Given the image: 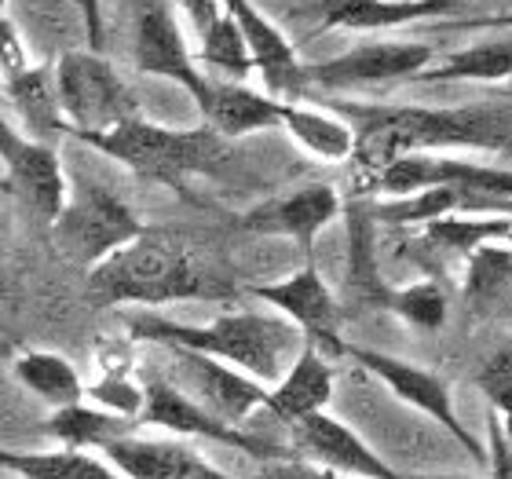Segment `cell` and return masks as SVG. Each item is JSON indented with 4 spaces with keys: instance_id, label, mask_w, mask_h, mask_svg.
Wrapping results in <instances>:
<instances>
[{
    "instance_id": "obj_3",
    "label": "cell",
    "mask_w": 512,
    "mask_h": 479,
    "mask_svg": "<svg viewBox=\"0 0 512 479\" xmlns=\"http://www.w3.org/2000/svg\"><path fill=\"white\" fill-rule=\"evenodd\" d=\"M125 330L139 344L187 348V352L209 355V359L260 381L264 388H271L304 348L297 326L275 311H231V315L224 311L202 326L172 322L158 311H132V315H125Z\"/></svg>"
},
{
    "instance_id": "obj_21",
    "label": "cell",
    "mask_w": 512,
    "mask_h": 479,
    "mask_svg": "<svg viewBox=\"0 0 512 479\" xmlns=\"http://www.w3.org/2000/svg\"><path fill=\"white\" fill-rule=\"evenodd\" d=\"M220 4H224V11L235 19L238 33H242V44H246V52H249V63H253V70H260L264 85L271 88V92H289L293 74H297V66H300L293 41L278 30L275 22L267 19L264 11L256 8L253 0H220ZM271 92H267V96H271Z\"/></svg>"
},
{
    "instance_id": "obj_42",
    "label": "cell",
    "mask_w": 512,
    "mask_h": 479,
    "mask_svg": "<svg viewBox=\"0 0 512 479\" xmlns=\"http://www.w3.org/2000/svg\"><path fill=\"white\" fill-rule=\"evenodd\" d=\"M0 293H4V256H0Z\"/></svg>"
},
{
    "instance_id": "obj_31",
    "label": "cell",
    "mask_w": 512,
    "mask_h": 479,
    "mask_svg": "<svg viewBox=\"0 0 512 479\" xmlns=\"http://www.w3.org/2000/svg\"><path fill=\"white\" fill-rule=\"evenodd\" d=\"M509 235V216H447V220H432L421 227V238L428 245L458 256H469L472 249L487 242H509Z\"/></svg>"
},
{
    "instance_id": "obj_7",
    "label": "cell",
    "mask_w": 512,
    "mask_h": 479,
    "mask_svg": "<svg viewBox=\"0 0 512 479\" xmlns=\"http://www.w3.org/2000/svg\"><path fill=\"white\" fill-rule=\"evenodd\" d=\"M436 59V44L425 41H363L326 63L297 66L289 92H341V88H377L414 81Z\"/></svg>"
},
{
    "instance_id": "obj_17",
    "label": "cell",
    "mask_w": 512,
    "mask_h": 479,
    "mask_svg": "<svg viewBox=\"0 0 512 479\" xmlns=\"http://www.w3.org/2000/svg\"><path fill=\"white\" fill-rule=\"evenodd\" d=\"M99 458L125 479H235L216 472L187 443H176V439H143L136 432L110 439L107 447L99 450Z\"/></svg>"
},
{
    "instance_id": "obj_33",
    "label": "cell",
    "mask_w": 512,
    "mask_h": 479,
    "mask_svg": "<svg viewBox=\"0 0 512 479\" xmlns=\"http://www.w3.org/2000/svg\"><path fill=\"white\" fill-rule=\"evenodd\" d=\"M85 395L99 410H107V414L139 421V410H143V384L132 381L128 366H107V373H103L96 384H85Z\"/></svg>"
},
{
    "instance_id": "obj_1",
    "label": "cell",
    "mask_w": 512,
    "mask_h": 479,
    "mask_svg": "<svg viewBox=\"0 0 512 479\" xmlns=\"http://www.w3.org/2000/svg\"><path fill=\"white\" fill-rule=\"evenodd\" d=\"M355 132L352 165L359 183L399 154L425 150H487L505 154L512 136L509 103L476 99L465 107H410V103H330Z\"/></svg>"
},
{
    "instance_id": "obj_41",
    "label": "cell",
    "mask_w": 512,
    "mask_h": 479,
    "mask_svg": "<svg viewBox=\"0 0 512 479\" xmlns=\"http://www.w3.org/2000/svg\"><path fill=\"white\" fill-rule=\"evenodd\" d=\"M406 479H469V476H406Z\"/></svg>"
},
{
    "instance_id": "obj_32",
    "label": "cell",
    "mask_w": 512,
    "mask_h": 479,
    "mask_svg": "<svg viewBox=\"0 0 512 479\" xmlns=\"http://www.w3.org/2000/svg\"><path fill=\"white\" fill-rule=\"evenodd\" d=\"M377 308L399 315V319H403L406 326H414V330L436 333V330H443V322H447V315H450V300H447V289L439 286L436 278H421L414 286L381 293Z\"/></svg>"
},
{
    "instance_id": "obj_5",
    "label": "cell",
    "mask_w": 512,
    "mask_h": 479,
    "mask_svg": "<svg viewBox=\"0 0 512 479\" xmlns=\"http://www.w3.org/2000/svg\"><path fill=\"white\" fill-rule=\"evenodd\" d=\"M48 227H52L59 253L70 264L96 267L99 260H107L121 245L132 242L143 231V220L121 202L118 194L103 191L96 183H81L77 191L66 194L63 209Z\"/></svg>"
},
{
    "instance_id": "obj_36",
    "label": "cell",
    "mask_w": 512,
    "mask_h": 479,
    "mask_svg": "<svg viewBox=\"0 0 512 479\" xmlns=\"http://www.w3.org/2000/svg\"><path fill=\"white\" fill-rule=\"evenodd\" d=\"M253 479H352V476H337V472H326V469H319V465H308V461H271V465Z\"/></svg>"
},
{
    "instance_id": "obj_34",
    "label": "cell",
    "mask_w": 512,
    "mask_h": 479,
    "mask_svg": "<svg viewBox=\"0 0 512 479\" xmlns=\"http://www.w3.org/2000/svg\"><path fill=\"white\" fill-rule=\"evenodd\" d=\"M476 388L487 395V406H491V410H498V414L512 421V352H509V344H502L491 359L483 362L480 373H476Z\"/></svg>"
},
{
    "instance_id": "obj_26",
    "label": "cell",
    "mask_w": 512,
    "mask_h": 479,
    "mask_svg": "<svg viewBox=\"0 0 512 479\" xmlns=\"http://www.w3.org/2000/svg\"><path fill=\"white\" fill-rule=\"evenodd\" d=\"M512 282V253L509 242H487L465 256V282L461 297L476 319H491L494 311H505Z\"/></svg>"
},
{
    "instance_id": "obj_2",
    "label": "cell",
    "mask_w": 512,
    "mask_h": 479,
    "mask_svg": "<svg viewBox=\"0 0 512 479\" xmlns=\"http://www.w3.org/2000/svg\"><path fill=\"white\" fill-rule=\"evenodd\" d=\"M88 293L99 304L165 308L180 300H224L235 282L224 278L180 235L143 227L128 245L88 267Z\"/></svg>"
},
{
    "instance_id": "obj_16",
    "label": "cell",
    "mask_w": 512,
    "mask_h": 479,
    "mask_svg": "<svg viewBox=\"0 0 512 479\" xmlns=\"http://www.w3.org/2000/svg\"><path fill=\"white\" fill-rule=\"evenodd\" d=\"M136 70L147 77L176 81L183 92H191L194 103L205 96V74L194 63L191 44L183 41V30L169 4H150L139 15L136 26Z\"/></svg>"
},
{
    "instance_id": "obj_40",
    "label": "cell",
    "mask_w": 512,
    "mask_h": 479,
    "mask_svg": "<svg viewBox=\"0 0 512 479\" xmlns=\"http://www.w3.org/2000/svg\"><path fill=\"white\" fill-rule=\"evenodd\" d=\"M8 4H11V0H0V26L8 22Z\"/></svg>"
},
{
    "instance_id": "obj_37",
    "label": "cell",
    "mask_w": 512,
    "mask_h": 479,
    "mask_svg": "<svg viewBox=\"0 0 512 479\" xmlns=\"http://www.w3.org/2000/svg\"><path fill=\"white\" fill-rule=\"evenodd\" d=\"M77 15H81V26H85V41L92 52H103V41H107V26H103V8L99 0H74Z\"/></svg>"
},
{
    "instance_id": "obj_39",
    "label": "cell",
    "mask_w": 512,
    "mask_h": 479,
    "mask_svg": "<svg viewBox=\"0 0 512 479\" xmlns=\"http://www.w3.org/2000/svg\"><path fill=\"white\" fill-rule=\"evenodd\" d=\"M11 355H15V348L8 341H0V359H11Z\"/></svg>"
},
{
    "instance_id": "obj_4",
    "label": "cell",
    "mask_w": 512,
    "mask_h": 479,
    "mask_svg": "<svg viewBox=\"0 0 512 479\" xmlns=\"http://www.w3.org/2000/svg\"><path fill=\"white\" fill-rule=\"evenodd\" d=\"M85 147L107 154L110 161L136 172L139 180L165 183L172 191H183L191 176H216L224 165L227 143L213 128H165L147 118H125L103 132L77 136Z\"/></svg>"
},
{
    "instance_id": "obj_27",
    "label": "cell",
    "mask_w": 512,
    "mask_h": 479,
    "mask_svg": "<svg viewBox=\"0 0 512 479\" xmlns=\"http://www.w3.org/2000/svg\"><path fill=\"white\" fill-rule=\"evenodd\" d=\"M512 74V44L509 37L502 41H483L447 52L443 59L432 63L414 77L421 85H447V81H483V85H505Z\"/></svg>"
},
{
    "instance_id": "obj_8",
    "label": "cell",
    "mask_w": 512,
    "mask_h": 479,
    "mask_svg": "<svg viewBox=\"0 0 512 479\" xmlns=\"http://www.w3.org/2000/svg\"><path fill=\"white\" fill-rule=\"evenodd\" d=\"M341 355H348L355 366H363L370 377H377L399 403L414 406L417 414L432 417L454 443L465 447V454H469L472 461L483 465V447L476 443V436H472L469 428L461 425L458 410H454V395H450L447 381H443L439 373L425 370V366H417V362H410V359H399V355L370 352V348H355V344H344Z\"/></svg>"
},
{
    "instance_id": "obj_20",
    "label": "cell",
    "mask_w": 512,
    "mask_h": 479,
    "mask_svg": "<svg viewBox=\"0 0 512 479\" xmlns=\"http://www.w3.org/2000/svg\"><path fill=\"white\" fill-rule=\"evenodd\" d=\"M330 399H333L330 355H322L315 344L304 341L297 359L289 362V370L267 388L264 410H271L282 425H293L300 417H311V414H319V410H326Z\"/></svg>"
},
{
    "instance_id": "obj_22",
    "label": "cell",
    "mask_w": 512,
    "mask_h": 479,
    "mask_svg": "<svg viewBox=\"0 0 512 479\" xmlns=\"http://www.w3.org/2000/svg\"><path fill=\"white\" fill-rule=\"evenodd\" d=\"M461 0H319V30H395L406 22L443 19Z\"/></svg>"
},
{
    "instance_id": "obj_25",
    "label": "cell",
    "mask_w": 512,
    "mask_h": 479,
    "mask_svg": "<svg viewBox=\"0 0 512 479\" xmlns=\"http://www.w3.org/2000/svg\"><path fill=\"white\" fill-rule=\"evenodd\" d=\"M278 128H286L289 136L297 139L311 158L326 161V165H344V161H352L355 132H352V125H348L341 114H333L330 107L282 103V121H278Z\"/></svg>"
},
{
    "instance_id": "obj_24",
    "label": "cell",
    "mask_w": 512,
    "mask_h": 479,
    "mask_svg": "<svg viewBox=\"0 0 512 479\" xmlns=\"http://www.w3.org/2000/svg\"><path fill=\"white\" fill-rule=\"evenodd\" d=\"M11 377L41 399L52 410L85 403V381L77 366L59 352H44V348H26V352L11 355Z\"/></svg>"
},
{
    "instance_id": "obj_30",
    "label": "cell",
    "mask_w": 512,
    "mask_h": 479,
    "mask_svg": "<svg viewBox=\"0 0 512 479\" xmlns=\"http://www.w3.org/2000/svg\"><path fill=\"white\" fill-rule=\"evenodd\" d=\"M194 63H198V70H213V74L205 77H216V81H242L246 85V77L253 74L242 33H238L235 19L224 8L209 22V30L198 33V55H194Z\"/></svg>"
},
{
    "instance_id": "obj_12",
    "label": "cell",
    "mask_w": 512,
    "mask_h": 479,
    "mask_svg": "<svg viewBox=\"0 0 512 479\" xmlns=\"http://www.w3.org/2000/svg\"><path fill=\"white\" fill-rule=\"evenodd\" d=\"M0 165H4V187L19 198V205H26L37 220L52 224L70 194L59 150L52 143L30 139L0 114Z\"/></svg>"
},
{
    "instance_id": "obj_14",
    "label": "cell",
    "mask_w": 512,
    "mask_h": 479,
    "mask_svg": "<svg viewBox=\"0 0 512 479\" xmlns=\"http://www.w3.org/2000/svg\"><path fill=\"white\" fill-rule=\"evenodd\" d=\"M341 216V194L330 183H300L293 191L275 194L267 202L253 205L238 216V227L246 235L264 238H289L300 245L304 264L315 260V242L326 227Z\"/></svg>"
},
{
    "instance_id": "obj_13",
    "label": "cell",
    "mask_w": 512,
    "mask_h": 479,
    "mask_svg": "<svg viewBox=\"0 0 512 479\" xmlns=\"http://www.w3.org/2000/svg\"><path fill=\"white\" fill-rule=\"evenodd\" d=\"M169 352V384H176L183 395H191L194 403L209 410L213 417L227 421L235 428H249L246 421L264 410L267 388L246 373L231 370L224 362L209 359V355L187 352V348H165Z\"/></svg>"
},
{
    "instance_id": "obj_9",
    "label": "cell",
    "mask_w": 512,
    "mask_h": 479,
    "mask_svg": "<svg viewBox=\"0 0 512 479\" xmlns=\"http://www.w3.org/2000/svg\"><path fill=\"white\" fill-rule=\"evenodd\" d=\"M139 425H154L165 428L169 436L183 439H209V443H220V447L242 450V454H253L260 461H293V454H286L282 447L260 439L249 428H235L213 417L209 410L194 403L191 395H183L176 384H169L165 377L143 384V410H139Z\"/></svg>"
},
{
    "instance_id": "obj_10",
    "label": "cell",
    "mask_w": 512,
    "mask_h": 479,
    "mask_svg": "<svg viewBox=\"0 0 512 479\" xmlns=\"http://www.w3.org/2000/svg\"><path fill=\"white\" fill-rule=\"evenodd\" d=\"M359 187L381 198H406V194L432 191V187H480L491 194H509L512 172L509 165H480V161L425 150V154H399L388 165H381L374 176H366Z\"/></svg>"
},
{
    "instance_id": "obj_23",
    "label": "cell",
    "mask_w": 512,
    "mask_h": 479,
    "mask_svg": "<svg viewBox=\"0 0 512 479\" xmlns=\"http://www.w3.org/2000/svg\"><path fill=\"white\" fill-rule=\"evenodd\" d=\"M4 92L19 110L22 132L30 139L52 143V139L66 136L63 107H59V92H55V70L44 63H26L19 70L4 74Z\"/></svg>"
},
{
    "instance_id": "obj_11",
    "label": "cell",
    "mask_w": 512,
    "mask_h": 479,
    "mask_svg": "<svg viewBox=\"0 0 512 479\" xmlns=\"http://www.w3.org/2000/svg\"><path fill=\"white\" fill-rule=\"evenodd\" d=\"M260 304L282 315L286 322H293L300 330V337L308 344H315L322 355H341V319L344 311L333 297V289L326 286V278L319 275L315 260L300 264L289 278H278V282H264V286H249Z\"/></svg>"
},
{
    "instance_id": "obj_6",
    "label": "cell",
    "mask_w": 512,
    "mask_h": 479,
    "mask_svg": "<svg viewBox=\"0 0 512 479\" xmlns=\"http://www.w3.org/2000/svg\"><path fill=\"white\" fill-rule=\"evenodd\" d=\"M55 70V92H59V107L70 136H85V132H103V128L118 125L132 118V99L121 81V74L103 59V52L92 48H70L59 55Z\"/></svg>"
},
{
    "instance_id": "obj_18",
    "label": "cell",
    "mask_w": 512,
    "mask_h": 479,
    "mask_svg": "<svg viewBox=\"0 0 512 479\" xmlns=\"http://www.w3.org/2000/svg\"><path fill=\"white\" fill-rule=\"evenodd\" d=\"M509 209V194H491L480 187H432V191L381 198L377 205H370V213L392 227H425L447 216H509Z\"/></svg>"
},
{
    "instance_id": "obj_19",
    "label": "cell",
    "mask_w": 512,
    "mask_h": 479,
    "mask_svg": "<svg viewBox=\"0 0 512 479\" xmlns=\"http://www.w3.org/2000/svg\"><path fill=\"white\" fill-rule=\"evenodd\" d=\"M282 103H286V99L256 92V88L242 85V81H216V77H205V96H202V103H198V110H202L205 125L227 143V139H242V136H249V132L278 128V121H282Z\"/></svg>"
},
{
    "instance_id": "obj_35",
    "label": "cell",
    "mask_w": 512,
    "mask_h": 479,
    "mask_svg": "<svg viewBox=\"0 0 512 479\" xmlns=\"http://www.w3.org/2000/svg\"><path fill=\"white\" fill-rule=\"evenodd\" d=\"M487 439L491 447L483 454V465L491 472V479H512V436H509V417L487 406Z\"/></svg>"
},
{
    "instance_id": "obj_29",
    "label": "cell",
    "mask_w": 512,
    "mask_h": 479,
    "mask_svg": "<svg viewBox=\"0 0 512 479\" xmlns=\"http://www.w3.org/2000/svg\"><path fill=\"white\" fill-rule=\"evenodd\" d=\"M136 425L139 421H128V417L107 414V410H99V406H85V403L66 406V410H52V417H48V432H52L63 447L92 450V454H99L110 439L132 436Z\"/></svg>"
},
{
    "instance_id": "obj_38",
    "label": "cell",
    "mask_w": 512,
    "mask_h": 479,
    "mask_svg": "<svg viewBox=\"0 0 512 479\" xmlns=\"http://www.w3.org/2000/svg\"><path fill=\"white\" fill-rule=\"evenodd\" d=\"M176 8L187 15V22L194 26V33H205L209 30V22L220 15L224 4H220V0H176Z\"/></svg>"
},
{
    "instance_id": "obj_15",
    "label": "cell",
    "mask_w": 512,
    "mask_h": 479,
    "mask_svg": "<svg viewBox=\"0 0 512 479\" xmlns=\"http://www.w3.org/2000/svg\"><path fill=\"white\" fill-rule=\"evenodd\" d=\"M289 439H293V461H308V465L352 479H406V472L381 461V454H374V447L359 432H352L326 410L293 421Z\"/></svg>"
},
{
    "instance_id": "obj_28",
    "label": "cell",
    "mask_w": 512,
    "mask_h": 479,
    "mask_svg": "<svg viewBox=\"0 0 512 479\" xmlns=\"http://www.w3.org/2000/svg\"><path fill=\"white\" fill-rule=\"evenodd\" d=\"M0 469L15 472L22 479H125L99 454L70 447L41 450V454H19V450L0 447Z\"/></svg>"
}]
</instances>
